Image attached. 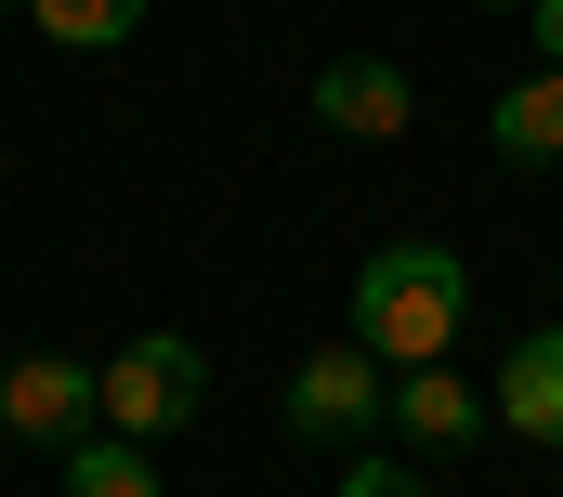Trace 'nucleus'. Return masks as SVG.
I'll list each match as a JSON object with an SVG mask.
<instances>
[{
    "label": "nucleus",
    "mask_w": 563,
    "mask_h": 497,
    "mask_svg": "<svg viewBox=\"0 0 563 497\" xmlns=\"http://www.w3.org/2000/svg\"><path fill=\"white\" fill-rule=\"evenodd\" d=\"M459 314H472L459 248H367V262H354V328H341V341H367L380 367L407 379V367H445Z\"/></svg>",
    "instance_id": "1"
},
{
    "label": "nucleus",
    "mask_w": 563,
    "mask_h": 497,
    "mask_svg": "<svg viewBox=\"0 0 563 497\" xmlns=\"http://www.w3.org/2000/svg\"><path fill=\"white\" fill-rule=\"evenodd\" d=\"M197 406H210V354H197V341H170V328H157V341H132V354L106 367V432H132V445L184 432Z\"/></svg>",
    "instance_id": "2"
},
{
    "label": "nucleus",
    "mask_w": 563,
    "mask_h": 497,
    "mask_svg": "<svg viewBox=\"0 0 563 497\" xmlns=\"http://www.w3.org/2000/svg\"><path fill=\"white\" fill-rule=\"evenodd\" d=\"M0 432H13V445H92V432H106V367H79V354H13V367H0Z\"/></svg>",
    "instance_id": "3"
},
{
    "label": "nucleus",
    "mask_w": 563,
    "mask_h": 497,
    "mask_svg": "<svg viewBox=\"0 0 563 497\" xmlns=\"http://www.w3.org/2000/svg\"><path fill=\"white\" fill-rule=\"evenodd\" d=\"M367 419H394V367H380L367 341L301 354V379H288V432H301V445H354Z\"/></svg>",
    "instance_id": "4"
},
{
    "label": "nucleus",
    "mask_w": 563,
    "mask_h": 497,
    "mask_svg": "<svg viewBox=\"0 0 563 497\" xmlns=\"http://www.w3.org/2000/svg\"><path fill=\"white\" fill-rule=\"evenodd\" d=\"M407 119H420V79L380 66V53H341V66L314 79V131H341V144H394Z\"/></svg>",
    "instance_id": "5"
},
{
    "label": "nucleus",
    "mask_w": 563,
    "mask_h": 497,
    "mask_svg": "<svg viewBox=\"0 0 563 497\" xmlns=\"http://www.w3.org/2000/svg\"><path fill=\"white\" fill-rule=\"evenodd\" d=\"M485 406H498V432H525V445H563V328H525L498 379H485Z\"/></svg>",
    "instance_id": "6"
},
{
    "label": "nucleus",
    "mask_w": 563,
    "mask_h": 497,
    "mask_svg": "<svg viewBox=\"0 0 563 497\" xmlns=\"http://www.w3.org/2000/svg\"><path fill=\"white\" fill-rule=\"evenodd\" d=\"M485 419H498V406H485V393H472L459 367H407V379H394V432H407L420 459H459Z\"/></svg>",
    "instance_id": "7"
},
{
    "label": "nucleus",
    "mask_w": 563,
    "mask_h": 497,
    "mask_svg": "<svg viewBox=\"0 0 563 497\" xmlns=\"http://www.w3.org/2000/svg\"><path fill=\"white\" fill-rule=\"evenodd\" d=\"M485 144H498L511 170H551V157H563V66H538V79H511V92L485 106Z\"/></svg>",
    "instance_id": "8"
},
{
    "label": "nucleus",
    "mask_w": 563,
    "mask_h": 497,
    "mask_svg": "<svg viewBox=\"0 0 563 497\" xmlns=\"http://www.w3.org/2000/svg\"><path fill=\"white\" fill-rule=\"evenodd\" d=\"M66 497H157L132 432H92V445H66Z\"/></svg>",
    "instance_id": "9"
},
{
    "label": "nucleus",
    "mask_w": 563,
    "mask_h": 497,
    "mask_svg": "<svg viewBox=\"0 0 563 497\" xmlns=\"http://www.w3.org/2000/svg\"><path fill=\"white\" fill-rule=\"evenodd\" d=\"M40 13V40H66V53H119L144 26V0H26Z\"/></svg>",
    "instance_id": "10"
},
{
    "label": "nucleus",
    "mask_w": 563,
    "mask_h": 497,
    "mask_svg": "<svg viewBox=\"0 0 563 497\" xmlns=\"http://www.w3.org/2000/svg\"><path fill=\"white\" fill-rule=\"evenodd\" d=\"M341 497H420V472H407V459H354V472H341Z\"/></svg>",
    "instance_id": "11"
},
{
    "label": "nucleus",
    "mask_w": 563,
    "mask_h": 497,
    "mask_svg": "<svg viewBox=\"0 0 563 497\" xmlns=\"http://www.w3.org/2000/svg\"><path fill=\"white\" fill-rule=\"evenodd\" d=\"M525 26H538V66H563V0H525Z\"/></svg>",
    "instance_id": "12"
},
{
    "label": "nucleus",
    "mask_w": 563,
    "mask_h": 497,
    "mask_svg": "<svg viewBox=\"0 0 563 497\" xmlns=\"http://www.w3.org/2000/svg\"><path fill=\"white\" fill-rule=\"evenodd\" d=\"M485 13H525V0H485Z\"/></svg>",
    "instance_id": "13"
},
{
    "label": "nucleus",
    "mask_w": 563,
    "mask_h": 497,
    "mask_svg": "<svg viewBox=\"0 0 563 497\" xmlns=\"http://www.w3.org/2000/svg\"><path fill=\"white\" fill-rule=\"evenodd\" d=\"M0 13H26V0H0Z\"/></svg>",
    "instance_id": "14"
}]
</instances>
